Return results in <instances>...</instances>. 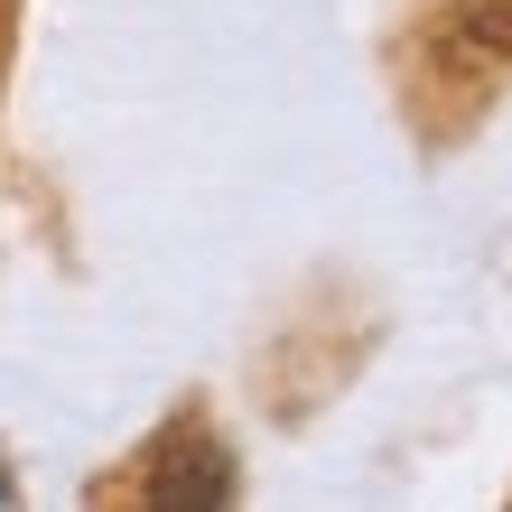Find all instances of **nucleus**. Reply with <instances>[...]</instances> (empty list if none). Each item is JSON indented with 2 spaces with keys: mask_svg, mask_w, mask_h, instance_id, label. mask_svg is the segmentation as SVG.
I'll use <instances>...</instances> for the list:
<instances>
[]
</instances>
